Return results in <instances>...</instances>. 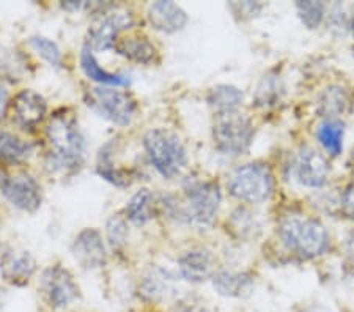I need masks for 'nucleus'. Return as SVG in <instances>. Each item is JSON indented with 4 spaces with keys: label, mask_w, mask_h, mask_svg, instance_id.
Instances as JSON below:
<instances>
[{
    "label": "nucleus",
    "mask_w": 354,
    "mask_h": 312,
    "mask_svg": "<svg viewBox=\"0 0 354 312\" xmlns=\"http://www.w3.org/2000/svg\"><path fill=\"white\" fill-rule=\"evenodd\" d=\"M50 155L62 169L76 170L85 158V138L76 118L66 111L55 112L46 128Z\"/></svg>",
    "instance_id": "obj_2"
},
{
    "label": "nucleus",
    "mask_w": 354,
    "mask_h": 312,
    "mask_svg": "<svg viewBox=\"0 0 354 312\" xmlns=\"http://www.w3.org/2000/svg\"><path fill=\"white\" fill-rule=\"evenodd\" d=\"M172 284L174 277L167 271L156 268L144 277L140 284V293L148 302H161V300L167 298V295L174 293Z\"/></svg>",
    "instance_id": "obj_21"
},
{
    "label": "nucleus",
    "mask_w": 354,
    "mask_h": 312,
    "mask_svg": "<svg viewBox=\"0 0 354 312\" xmlns=\"http://www.w3.org/2000/svg\"><path fill=\"white\" fill-rule=\"evenodd\" d=\"M115 51L129 60L139 62V64H150L155 59L156 49L145 37H129L120 42Z\"/></svg>",
    "instance_id": "obj_23"
},
{
    "label": "nucleus",
    "mask_w": 354,
    "mask_h": 312,
    "mask_svg": "<svg viewBox=\"0 0 354 312\" xmlns=\"http://www.w3.org/2000/svg\"><path fill=\"white\" fill-rule=\"evenodd\" d=\"M350 32H351V35L354 38V16L350 19Z\"/></svg>",
    "instance_id": "obj_36"
},
{
    "label": "nucleus",
    "mask_w": 354,
    "mask_h": 312,
    "mask_svg": "<svg viewBox=\"0 0 354 312\" xmlns=\"http://www.w3.org/2000/svg\"><path fill=\"white\" fill-rule=\"evenodd\" d=\"M133 26V16L129 11H113L106 15L90 28V44L98 51H106L115 46L117 35L124 28Z\"/></svg>",
    "instance_id": "obj_11"
},
{
    "label": "nucleus",
    "mask_w": 354,
    "mask_h": 312,
    "mask_svg": "<svg viewBox=\"0 0 354 312\" xmlns=\"http://www.w3.org/2000/svg\"><path fill=\"white\" fill-rule=\"evenodd\" d=\"M350 104V98L344 89L339 85H330L319 95L318 100V112L324 118H339Z\"/></svg>",
    "instance_id": "obj_24"
},
{
    "label": "nucleus",
    "mask_w": 354,
    "mask_h": 312,
    "mask_svg": "<svg viewBox=\"0 0 354 312\" xmlns=\"http://www.w3.org/2000/svg\"><path fill=\"white\" fill-rule=\"evenodd\" d=\"M148 21L162 33H175L187 24V15L174 2H155L148 8Z\"/></svg>",
    "instance_id": "obj_16"
},
{
    "label": "nucleus",
    "mask_w": 354,
    "mask_h": 312,
    "mask_svg": "<svg viewBox=\"0 0 354 312\" xmlns=\"http://www.w3.org/2000/svg\"><path fill=\"white\" fill-rule=\"evenodd\" d=\"M81 66L85 75H87L91 81H96L106 85H113V87H124V85L129 84L128 76L120 75V73H111V71L102 70L98 62H96L93 53H91V48L88 46H85L82 49Z\"/></svg>",
    "instance_id": "obj_20"
},
{
    "label": "nucleus",
    "mask_w": 354,
    "mask_h": 312,
    "mask_svg": "<svg viewBox=\"0 0 354 312\" xmlns=\"http://www.w3.org/2000/svg\"><path fill=\"white\" fill-rule=\"evenodd\" d=\"M33 145L10 133H0V163L19 164L32 155Z\"/></svg>",
    "instance_id": "obj_25"
},
{
    "label": "nucleus",
    "mask_w": 354,
    "mask_h": 312,
    "mask_svg": "<svg viewBox=\"0 0 354 312\" xmlns=\"http://www.w3.org/2000/svg\"><path fill=\"white\" fill-rule=\"evenodd\" d=\"M285 95V85L282 79L276 73H268L266 76L261 77L259 87L255 90V106L257 107H272L281 103Z\"/></svg>",
    "instance_id": "obj_22"
},
{
    "label": "nucleus",
    "mask_w": 354,
    "mask_h": 312,
    "mask_svg": "<svg viewBox=\"0 0 354 312\" xmlns=\"http://www.w3.org/2000/svg\"><path fill=\"white\" fill-rule=\"evenodd\" d=\"M85 104L98 116L107 118L120 127H127L133 122L136 113V101L133 96L122 90L91 89L85 93Z\"/></svg>",
    "instance_id": "obj_7"
},
{
    "label": "nucleus",
    "mask_w": 354,
    "mask_h": 312,
    "mask_svg": "<svg viewBox=\"0 0 354 312\" xmlns=\"http://www.w3.org/2000/svg\"><path fill=\"white\" fill-rule=\"evenodd\" d=\"M175 312H213V311L202 304H183Z\"/></svg>",
    "instance_id": "obj_33"
},
{
    "label": "nucleus",
    "mask_w": 354,
    "mask_h": 312,
    "mask_svg": "<svg viewBox=\"0 0 354 312\" xmlns=\"http://www.w3.org/2000/svg\"><path fill=\"white\" fill-rule=\"evenodd\" d=\"M339 210L342 217L354 221V181L346 185L339 196Z\"/></svg>",
    "instance_id": "obj_32"
},
{
    "label": "nucleus",
    "mask_w": 354,
    "mask_h": 312,
    "mask_svg": "<svg viewBox=\"0 0 354 312\" xmlns=\"http://www.w3.org/2000/svg\"><path fill=\"white\" fill-rule=\"evenodd\" d=\"M296 13H298L299 19L306 28L309 30H315L323 24L324 18H326L328 7L323 2H296L295 5Z\"/></svg>",
    "instance_id": "obj_28"
},
{
    "label": "nucleus",
    "mask_w": 354,
    "mask_h": 312,
    "mask_svg": "<svg viewBox=\"0 0 354 312\" xmlns=\"http://www.w3.org/2000/svg\"><path fill=\"white\" fill-rule=\"evenodd\" d=\"M41 288L48 303L55 309L68 308L81 295L70 271L60 265L49 266L44 270L41 276Z\"/></svg>",
    "instance_id": "obj_9"
},
{
    "label": "nucleus",
    "mask_w": 354,
    "mask_h": 312,
    "mask_svg": "<svg viewBox=\"0 0 354 312\" xmlns=\"http://www.w3.org/2000/svg\"><path fill=\"white\" fill-rule=\"evenodd\" d=\"M282 245L296 257L312 260L326 254L330 248V235L322 221L306 214L283 217L277 227Z\"/></svg>",
    "instance_id": "obj_1"
},
{
    "label": "nucleus",
    "mask_w": 354,
    "mask_h": 312,
    "mask_svg": "<svg viewBox=\"0 0 354 312\" xmlns=\"http://www.w3.org/2000/svg\"><path fill=\"white\" fill-rule=\"evenodd\" d=\"M37 270L33 255L24 249H10L0 259V273L11 284L24 286Z\"/></svg>",
    "instance_id": "obj_14"
},
{
    "label": "nucleus",
    "mask_w": 354,
    "mask_h": 312,
    "mask_svg": "<svg viewBox=\"0 0 354 312\" xmlns=\"http://www.w3.org/2000/svg\"><path fill=\"white\" fill-rule=\"evenodd\" d=\"M353 175H354V156H353Z\"/></svg>",
    "instance_id": "obj_37"
},
{
    "label": "nucleus",
    "mask_w": 354,
    "mask_h": 312,
    "mask_svg": "<svg viewBox=\"0 0 354 312\" xmlns=\"http://www.w3.org/2000/svg\"><path fill=\"white\" fill-rule=\"evenodd\" d=\"M155 213V197L148 190H140L131 197L127 205V214L131 223L144 226L153 218Z\"/></svg>",
    "instance_id": "obj_26"
},
{
    "label": "nucleus",
    "mask_w": 354,
    "mask_h": 312,
    "mask_svg": "<svg viewBox=\"0 0 354 312\" xmlns=\"http://www.w3.org/2000/svg\"><path fill=\"white\" fill-rule=\"evenodd\" d=\"M30 44L35 48L37 53L43 57L46 62H49L53 66H60L62 65V53L59 46L50 39L44 37H32Z\"/></svg>",
    "instance_id": "obj_30"
},
{
    "label": "nucleus",
    "mask_w": 354,
    "mask_h": 312,
    "mask_svg": "<svg viewBox=\"0 0 354 312\" xmlns=\"http://www.w3.org/2000/svg\"><path fill=\"white\" fill-rule=\"evenodd\" d=\"M185 194L189 202L187 218L200 229L214 223L222 202L221 186L213 180H192L185 185Z\"/></svg>",
    "instance_id": "obj_6"
},
{
    "label": "nucleus",
    "mask_w": 354,
    "mask_h": 312,
    "mask_svg": "<svg viewBox=\"0 0 354 312\" xmlns=\"http://www.w3.org/2000/svg\"><path fill=\"white\" fill-rule=\"evenodd\" d=\"M346 248H348V251H350L351 254L354 253V232L353 234L348 237V240H346Z\"/></svg>",
    "instance_id": "obj_35"
},
{
    "label": "nucleus",
    "mask_w": 354,
    "mask_h": 312,
    "mask_svg": "<svg viewBox=\"0 0 354 312\" xmlns=\"http://www.w3.org/2000/svg\"><path fill=\"white\" fill-rule=\"evenodd\" d=\"M230 227L239 238H257L261 234L260 219L245 208H238L233 212Z\"/></svg>",
    "instance_id": "obj_27"
},
{
    "label": "nucleus",
    "mask_w": 354,
    "mask_h": 312,
    "mask_svg": "<svg viewBox=\"0 0 354 312\" xmlns=\"http://www.w3.org/2000/svg\"><path fill=\"white\" fill-rule=\"evenodd\" d=\"M0 194L24 212H35L41 205V186L28 174L7 175L0 172Z\"/></svg>",
    "instance_id": "obj_8"
},
{
    "label": "nucleus",
    "mask_w": 354,
    "mask_h": 312,
    "mask_svg": "<svg viewBox=\"0 0 354 312\" xmlns=\"http://www.w3.org/2000/svg\"><path fill=\"white\" fill-rule=\"evenodd\" d=\"M345 123L340 118H324L317 128V139L329 156L337 158L344 152Z\"/></svg>",
    "instance_id": "obj_18"
},
{
    "label": "nucleus",
    "mask_w": 354,
    "mask_h": 312,
    "mask_svg": "<svg viewBox=\"0 0 354 312\" xmlns=\"http://www.w3.org/2000/svg\"><path fill=\"white\" fill-rule=\"evenodd\" d=\"M254 125L241 112L216 116L213 127L214 147L225 156H241L248 153L254 142Z\"/></svg>",
    "instance_id": "obj_5"
},
{
    "label": "nucleus",
    "mask_w": 354,
    "mask_h": 312,
    "mask_svg": "<svg viewBox=\"0 0 354 312\" xmlns=\"http://www.w3.org/2000/svg\"><path fill=\"white\" fill-rule=\"evenodd\" d=\"M145 150L153 166L164 178H174L187 163L186 149L181 139L170 129L156 128L144 138Z\"/></svg>",
    "instance_id": "obj_3"
},
{
    "label": "nucleus",
    "mask_w": 354,
    "mask_h": 312,
    "mask_svg": "<svg viewBox=\"0 0 354 312\" xmlns=\"http://www.w3.org/2000/svg\"><path fill=\"white\" fill-rule=\"evenodd\" d=\"M243 101L244 95L241 90L227 84L216 85L208 93V104L213 107L216 116H219V113L236 112L239 106L243 104Z\"/></svg>",
    "instance_id": "obj_19"
},
{
    "label": "nucleus",
    "mask_w": 354,
    "mask_h": 312,
    "mask_svg": "<svg viewBox=\"0 0 354 312\" xmlns=\"http://www.w3.org/2000/svg\"><path fill=\"white\" fill-rule=\"evenodd\" d=\"M71 251L74 259L87 270L101 268L106 264V246L100 232L95 229L82 230L74 240Z\"/></svg>",
    "instance_id": "obj_12"
},
{
    "label": "nucleus",
    "mask_w": 354,
    "mask_h": 312,
    "mask_svg": "<svg viewBox=\"0 0 354 312\" xmlns=\"http://www.w3.org/2000/svg\"><path fill=\"white\" fill-rule=\"evenodd\" d=\"M7 92H5L3 89H0V117H2L3 109H5V104H7Z\"/></svg>",
    "instance_id": "obj_34"
},
{
    "label": "nucleus",
    "mask_w": 354,
    "mask_h": 312,
    "mask_svg": "<svg viewBox=\"0 0 354 312\" xmlns=\"http://www.w3.org/2000/svg\"><path fill=\"white\" fill-rule=\"evenodd\" d=\"M48 111L44 98L33 90H22L13 101L15 120L22 128H33L43 120Z\"/></svg>",
    "instance_id": "obj_15"
},
{
    "label": "nucleus",
    "mask_w": 354,
    "mask_h": 312,
    "mask_svg": "<svg viewBox=\"0 0 354 312\" xmlns=\"http://www.w3.org/2000/svg\"><path fill=\"white\" fill-rule=\"evenodd\" d=\"M228 192L244 203H263L272 196L274 177L268 166L249 163L233 170L228 178Z\"/></svg>",
    "instance_id": "obj_4"
},
{
    "label": "nucleus",
    "mask_w": 354,
    "mask_h": 312,
    "mask_svg": "<svg viewBox=\"0 0 354 312\" xmlns=\"http://www.w3.org/2000/svg\"><path fill=\"white\" fill-rule=\"evenodd\" d=\"M178 270L187 282H205L214 275V255L205 248L189 249L178 259Z\"/></svg>",
    "instance_id": "obj_13"
},
{
    "label": "nucleus",
    "mask_w": 354,
    "mask_h": 312,
    "mask_svg": "<svg viewBox=\"0 0 354 312\" xmlns=\"http://www.w3.org/2000/svg\"><path fill=\"white\" fill-rule=\"evenodd\" d=\"M216 292L228 298H244L254 291V276L248 271L219 270L213 275Z\"/></svg>",
    "instance_id": "obj_17"
},
{
    "label": "nucleus",
    "mask_w": 354,
    "mask_h": 312,
    "mask_svg": "<svg viewBox=\"0 0 354 312\" xmlns=\"http://www.w3.org/2000/svg\"><path fill=\"white\" fill-rule=\"evenodd\" d=\"M330 175L329 163L312 147H302L295 161V177L302 186L310 190L323 188Z\"/></svg>",
    "instance_id": "obj_10"
},
{
    "label": "nucleus",
    "mask_w": 354,
    "mask_h": 312,
    "mask_svg": "<svg viewBox=\"0 0 354 312\" xmlns=\"http://www.w3.org/2000/svg\"><path fill=\"white\" fill-rule=\"evenodd\" d=\"M128 237V227L124 223L123 218L120 217H112L107 223V238H109V243L112 248H120L127 241Z\"/></svg>",
    "instance_id": "obj_31"
},
{
    "label": "nucleus",
    "mask_w": 354,
    "mask_h": 312,
    "mask_svg": "<svg viewBox=\"0 0 354 312\" xmlns=\"http://www.w3.org/2000/svg\"><path fill=\"white\" fill-rule=\"evenodd\" d=\"M111 145H106L104 149H101L100 156H98V174L102 178H106L111 183L117 186H128L131 181L128 180L127 175H124L122 170L117 169L112 163V153H111Z\"/></svg>",
    "instance_id": "obj_29"
}]
</instances>
